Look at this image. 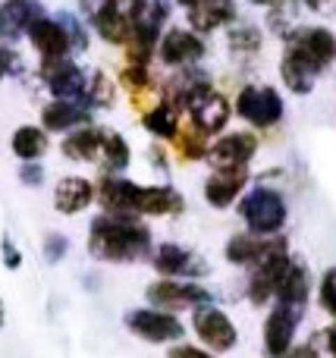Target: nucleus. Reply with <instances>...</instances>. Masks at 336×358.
Listing matches in <instances>:
<instances>
[{
    "label": "nucleus",
    "instance_id": "nucleus-1",
    "mask_svg": "<svg viewBox=\"0 0 336 358\" xmlns=\"http://www.w3.org/2000/svg\"><path fill=\"white\" fill-rule=\"evenodd\" d=\"M110 214H145V217H163V214H180L182 210V195L170 185H138L129 179L107 176L94 189Z\"/></svg>",
    "mask_w": 336,
    "mask_h": 358
},
{
    "label": "nucleus",
    "instance_id": "nucleus-2",
    "mask_svg": "<svg viewBox=\"0 0 336 358\" xmlns=\"http://www.w3.org/2000/svg\"><path fill=\"white\" fill-rule=\"evenodd\" d=\"M88 248L101 261H138L151 255V229L142 220L126 214H104L88 229Z\"/></svg>",
    "mask_w": 336,
    "mask_h": 358
},
{
    "label": "nucleus",
    "instance_id": "nucleus-3",
    "mask_svg": "<svg viewBox=\"0 0 336 358\" xmlns=\"http://www.w3.org/2000/svg\"><path fill=\"white\" fill-rule=\"evenodd\" d=\"M180 104L192 113V129H198L201 136L220 132L226 126V120H230V101L220 92H214L207 82H192L180 94Z\"/></svg>",
    "mask_w": 336,
    "mask_h": 358
},
{
    "label": "nucleus",
    "instance_id": "nucleus-4",
    "mask_svg": "<svg viewBox=\"0 0 336 358\" xmlns=\"http://www.w3.org/2000/svg\"><path fill=\"white\" fill-rule=\"evenodd\" d=\"M239 214L251 236H270L286 223V201L277 189H251L239 204Z\"/></svg>",
    "mask_w": 336,
    "mask_h": 358
},
{
    "label": "nucleus",
    "instance_id": "nucleus-5",
    "mask_svg": "<svg viewBox=\"0 0 336 358\" xmlns=\"http://www.w3.org/2000/svg\"><path fill=\"white\" fill-rule=\"evenodd\" d=\"M148 13V0H107L94 13V29L104 41L110 44H126L129 31L136 22H142Z\"/></svg>",
    "mask_w": 336,
    "mask_h": 358
},
{
    "label": "nucleus",
    "instance_id": "nucleus-6",
    "mask_svg": "<svg viewBox=\"0 0 336 358\" xmlns=\"http://www.w3.org/2000/svg\"><path fill=\"white\" fill-rule=\"evenodd\" d=\"M289 57H295L299 63H305L314 76L324 66H330L336 57V38L327 29H299L295 35H289Z\"/></svg>",
    "mask_w": 336,
    "mask_h": 358
},
{
    "label": "nucleus",
    "instance_id": "nucleus-7",
    "mask_svg": "<svg viewBox=\"0 0 336 358\" xmlns=\"http://www.w3.org/2000/svg\"><path fill=\"white\" fill-rule=\"evenodd\" d=\"M192 327H195V334H198L201 346H207L211 352H230L239 343L236 324L230 321L226 311L214 308V305H198V308H195Z\"/></svg>",
    "mask_w": 336,
    "mask_h": 358
},
{
    "label": "nucleus",
    "instance_id": "nucleus-8",
    "mask_svg": "<svg viewBox=\"0 0 336 358\" xmlns=\"http://www.w3.org/2000/svg\"><path fill=\"white\" fill-rule=\"evenodd\" d=\"M236 113L251 126H274L283 117V98L270 85H245L236 98Z\"/></svg>",
    "mask_w": 336,
    "mask_h": 358
},
{
    "label": "nucleus",
    "instance_id": "nucleus-9",
    "mask_svg": "<svg viewBox=\"0 0 336 358\" xmlns=\"http://www.w3.org/2000/svg\"><path fill=\"white\" fill-rule=\"evenodd\" d=\"M126 324L136 336L148 343H173L182 336V324L176 315L170 311H161V308H138V311H129L126 315Z\"/></svg>",
    "mask_w": 336,
    "mask_h": 358
},
{
    "label": "nucleus",
    "instance_id": "nucleus-10",
    "mask_svg": "<svg viewBox=\"0 0 336 358\" xmlns=\"http://www.w3.org/2000/svg\"><path fill=\"white\" fill-rule=\"evenodd\" d=\"M148 302L157 305L161 311L198 308V305L211 302V292L195 283H186V280H161V283L148 286Z\"/></svg>",
    "mask_w": 336,
    "mask_h": 358
},
{
    "label": "nucleus",
    "instance_id": "nucleus-11",
    "mask_svg": "<svg viewBox=\"0 0 336 358\" xmlns=\"http://www.w3.org/2000/svg\"><path fill=\"white\" fill-rule=\"evenodd\" d=\"M286 267H289L286 248H277V252H270L264 261H258L255 271H251V280H249L251 305H264V302H270V299H274V292H277V286H280Z\"/></svg>",
    "mask_w": 336,
    "mask_h": 358
},
{
    "label": "nucleus",
    "instance_id": "nucleus-12",
    "mask_svg": "<svg viewBox=\"0 0 336 358\" xmlns=\"http://www.w3.org/2000/svg\"><path fill=\"white\" fill-rule=\"evenodd\" d=\"M299 317H302V311L286 308V305H277V308L270 311L268 324H264V352L270 358H283L293 349Z\"/></svg>",
    "mask_w": 336,
    "mask_h": 358
},
{
    "label": "nucleus",
    "instance_id": "nucleus-13",
    "mask_svg": "<svg viewBox=\"0 0 336 358\" xmlns=\"http://www.w3.org/2000/svg\"><path fill=\"white\" fill-rule=\"evenodd\" d=\"M157 54L167 66H189V63H198L205 57V41L189 29H170L157 41Z\"/></svg>",
    "mask_w": 336,
    "mask_h": 358
},
{
    "label": "nucleus",
    "instance_id": "nucleus-14",
    "mask_svg": "<svg viewBox=\"0 0 336 358\" xmlns=\"http://www.w3.org/2000/svg\"><path fill=\"white\" fill-rule=\"evenodd\" d=\"M41 76L48 82L50 94H57V101H75L79 94H85V76L75 63H69L66 57L60 60H44Z\"/></svg>",
    "mask_w": 336,
    "mask_h": 358
},
{
    "label": "nucleus",
    "instance_id": "nucleus-15",
    "mask_svg": "<svg viewBox=\"0 0 336 358\" xmlns=\"http://www.w3.org/2000/svg\"><path fill=\"white\" fill-rule=\"evenodd\" d=\"M245 185H249V167H220L207 176L205 198L214 208H230Z\"/></svg>",
    "mask_w": 336,
    "mask_h": 358
},
{
    "label": "nucleus",
    "instance_id": "nucleus-16",
    "mask_svg": "<svg viewBox=\"0 0 336 358\" xmlns=\"http://www.w3.org/2000/svg\"><path fill=\"white\" fill-rule=\"evenodd\" d=\"M258 151V138L251 132H233V136H224L220 142H214V148L207 151L214 167H245V164L255 157Z\"/></svg>",
    "mask_w": 336,
    "mask_h": 358
},
{
    "label": "nucleus",
    "instance_id": "nucleus-17",
    "mask_svg": "<svg viewBox=\"0 0 336 358\" xmlns=\"http://www.w3.org/2000/svg\"><path fill=\"white\" fill-rule=\"evenodd\" d=\"M29 38L44 60H60V57H66L69 44H73L69 41V31L63 29L57 19H48V16L35 19V22L29 25Z\"/></svg>",
    "mask_w": 336,
    "mask_h": 358
},
{
    "label": "nucleus",
    "instance_id": "nucleus-18",
    "mask_svg": "<svg viewBox=\"0 0 336 358\" xmlns=\"http://www.w3.org/2000/svg\"><path fill=\"white\" fill-rule=\"evenodd\" d=\"M154 271L163 273L167 280H186V277H195V273H205V261H198L192 252L180 245H161L154 252Z\"/></svg>",
    "mask_w": 336,
    "mask_h": 358
},
{
    "label": "nucleus",
    "instance_id": "nucleus-19",
    "mask_svg": "<svg viewBox=\"0 0 336 358\" xmlns=\"http://www.w3.org/2000/svg\"><path fill=\"white\" fill-rule=\"evenodd\" d=\"M277 248H286L283 245V239H258V236L251 233H242V236H233L230 242H226V261H233V264H251L255 267L258 261H264L270 252H277Z\"/></svg>",
    "mask_w": 336,
    "mask_h": 358
},
{
    "label": "nucleus",
    "instance_id": "nucleus-20",
    "mask_svg": "<svg viewBox=\"0 0 336 358\" xmlns=\"http://www.w3.org/2000/svg\"><path fill=\"white\" fill-rule=\"evenodd\" d=\"M236 19V3L233 0H198V3L189 10V22H192L195 35H207V31L220 29V25L233 22Z\"/></svg>",
    "mask_w": 336,
    "mask_h": 358
},
{
    "label": "nucleus",
    "instance_id": "nucleus-21",
    "mask_svg": "<svg viewBox=\"0 0 336 358\" xmlns=\"http://www.w3.org/2000/svg\"><path fill=\"white\" fill-rule=\"evenodd\" d=\"M94 201V185L82 176H66L57 182L54 189V204L60 214H79Z\"/></svg>",
    "mask_w": 336,
    "mask_h": 358
},
{
    "label": "nucleus",
    "instance_id": "nucleus-22",
    "mask_svg": "<svg viewBox=\"0 0 336 358\" xmlns=\"http://www.w3.org/2000/svg\"><path fill=\"white\" fill-rule=\"evenodd\" d=\"M277 305H286V308H295V311H305V302H308V271L295 261H289L286 273H283L280 286L274 292Z\"/></svg>",
    "mask_w": 336,
    "mask_h": 358
},
{
    "label": "nucleus",
    "instance_id": "nucleus-23",
    "mask_svg": "<svg viewBox=\"0 0 336 358\" xmlns=\"http://www.w3.org/2000/svg\"><path fill=\"white\" fill-rule=\"evenodd\" d=\"M41 120H44V129H50V132H73L79 126H88L92 117L75 101H54V104L44 107Z\"/></svg>",
    "mask_w": 336,
    "mask_h": 358
},
{
    "label": "nucleus",
    "instance_id": "nucleus-24",
    "mask_svg": "<svg viewBox=\"0 0 336 358\" xmlns=\"http://www.w3.org/2000/svg\"><path fill=\"white\" fill-rule=\"evenodd\" d=\"M101 151V129L98 126H79V129L66 132L63 142V155L69 161H94Z\"/></svg>",
    "mask_w": 336,
    "mask_h": 358
},
{
    "label": "nucleus",
    "instance_id": "nucleus-25",
    "mask_svg": "<svg viewBox=\"0 0 336 358\" xmlns=\"http://www.w3.org/2000/svg\"><path fill=\"white\" fill-rule=\"evenodd\" d=\"M44 151H48V132L44 129H38V126H22V129H16V136H13V155H16L19 161H35Z\"/></svg>",
    "mask_w": 336,
    "mask_h": 358
},
{
    "label": "nucleus",
    "instance_id": "nucleus-26",
    "mask_svg": "<svg viewBox=\"0 0 336 358\" xmlns=\"http://www.w3.org/2000/svg\"><path fill=\"white\" fill-rule=\"evenodd\" d=\"M98 157L104 161V167L107 170H123V167H129V145H126V138L119 136V132H113V129H101V151H98Z\"/></svg>",
    "mask_w": 336,
    "mask_h": 358
},
{
    "label": "nucleus",
    "instance_id": "nucleus-27",
    "mask_svg": "<svg viewBox=\"0 0 336 358\" xmlns=\"http://www.w3.org/2000/svg\"><path fill=\"white\" fill-rule=\"evenodd\" d=\"M145 129L148 132H154V136H161V138H176V132H180V117H176V107L173 104H157L154 110H148L145 113Z\"/></svg>",
    "mask_w": 336,
    "mask_h": 358
},
{
    "label": "nucleus",
    "instance_id": "nucleus-28",
    "mask_svg": "<svg viewBox=\"0 0 336 358\" xmlns=\"http://www.w3.org/2000/svg\"><path fill=\"white\" fill-rule=\"evenodd\" d=\"M280 76H283V82H286L289 92H295V94H308L312 92V85H314V79H318L305 63H299L295 57H289V54H283Z\"/></svg>",
    "mask_w": 336,
    "mask_h": 358
},
{
    "label": "nucleus",
    "instance_id": "nucleus-29",
    "mask_svg": "<svg viewBox=\"0 0 336 358\" xmlns=\"http://www.w3.org/2000/svg\"><path fill=\"white\" fill-rule=\"evenodd\" d=\"M85 94H88V101H92L94 107H107V104H113V85H110V79H107L104 73L94 76L92 85L85 88Z\"/></svg>",
    "mask_w": 336,
    "mask_h": 358
},
{
    "label": "nucleus",
    "instance_id": "nucleus-30",
    "mask_svg": "<svg viewBox=\"0 0 336 358\" xmlns=\"http://www.w3.org/2000/svg\"><path fill=\"white\" fill-rule=\"evenodd\" d=\"M176 148H180V155H186V157H205V155H207L205 136H201L198 129H192V132H176Z\"/></svg>",
    "mask_w": 336,
    "mask_h": 358
},
{
    "label": "nucleus",
    "instance_id": "nucleus-31",
    "mask_svg": "<svg viewBox=\"0 0 336 358\" xmlns=\"http://www.w3.org/2000/svg\"><path fill=\"white\" fill-rule=\"evenodd\" d=\"M230 48L233 50H242V54H251V50L261 48V31L249 29V25H245V29H236L230 35Z\"/></svg>",
    "mask_w": 336,
    "mask_h": 358
},
{
    "label": "nucleus",
    "instance_id": "nucleus-32",
    "mask_svg": "<svg viewBox=\"0 0 336 358\" xmlns=\"http://www.w3.org/2000/svg\"><path fill=\"white\" fill-rule=\"evenodd\" d=\"M318 299H321V308L327 311V315L336 317V267L324 273V280H321V289H318Z\"/></svg>",
    "mask_w": 336,
    "mask_h": 358
},
{
    "label": "nucleus",
    "instance_id": "nucleus-33",
    "mask_svg": "<svg viewBox=\"0 0 336 358\" xmlns=\"http://www.w3.org/2000/svg\"><path fill=\"white\" fill-rule=\"evenodd\" d=\"M123 82L132 88V92H145V88L151 85V76L145 66H138V63H129V66H123Z\"/></svg>",
    "mask_w": 336,
    "mask_h": 358
},
{
    "label": "nucleus",
    "instance_id": "nucleus-34",
    "mask_svg": "<svg viewBox=\"0 0 336 358\" xmlns=\"http://www.w3.org/2000/svg\"><path fill=\"white\" fill-rule=\"evenodd\" d=\"M63 252H66V236H60V233L48 236V248H44V255H48L50 261H60Z\"/></svg>",
    "mask_w": 336,
    "mask_h": 358
},
{
    "label": "nucleus",
    "instance_id": "nucleus-35",
    "mask_svg": "<svg viewBox=\"0 0 336 358\" xmlns=\"http://www.w3.org/2000/svg\"><path fill=\"white\" fill-rule=\"evenodd\" d=\"M16 63H19L16 50H13V48H0V79H3V76H10L13 69H16Z\"/></svg>",
    "mask_w": 336,
    "mask_h": 358
},
{
    "label": "nucleus",
    "instance_id": "nucleus-36",
    "mask_svg": "<svg viewBox=\"0 0 336 358\" xmlns=\"http://www.w3.org/2000/svg\"><path fill=\"white\" fill-rule=\"evenodd\" d=\"M170 358H214V355L198 346H176V349H170Z\"/></svg>",
    "mask_w": 336,
    "mask_h": 358
},
{
    "label": "nucleus",
    "instance_id": "nucleus-37",
    "mask_svg": "<svg viewBox=\"0 0 336 358\" xmlns=\"http://www.w3.org/2000/svg\"><path fill=\"white\" fill-rule=\"evenodd\" d=\"M22 182H29V185H38L41 182V167H38V164H29V167H22Z\"/></svg>",
    "mask_w": 336,
    "mask_h": 358
},
{
    "label": "nucleus",
    "instance_id": "nucleus-38",
    "mask_svg": "<svg viewBox=\"0 0 336 358\" xmlns=\"http://www.w3.org/2000/svg\"><path fill=\"white\" fill-rule=\"evenodd\" d=\"M283 358H318V352H314V346H299V349H289Z\"/></svg>",
    "mask_w": 336,
    "mask_h": 358
},
{
    "label": "nucleus",
    "instance_id": "nucleus-39",
    "mask_svg": "<svg viewBox=\"0 0 336 358\" xmlns=\"http://www.w3.org/2000/svg\"><path fill=\"white\" fill-rule=\"evenodd\" d=\"M327 349H330V355L336 358V321L330 324V330H327Z\"/></svg>",
    "mask_w": 336,
    "mask_h": 358
},
{
    "label": "nucleus",
    "instance_id": "nucleus-40",
    "mask_svg": "<svg viewBox=\"0 0 336 358\" xmlns=\"http://www.w3.org/2000/svg\"><path fill=\"white\" fill-rule=\"evenodd\" d=\"M3 252H6V264H10V267H16V264H19V255L10 248V242H3Z\"/></svg>",
    "mask_w": 336,
    "mask_h": 358
},
{
    "label": "nucleus",
    "instance_id": "nucleus-41",
    "mask_svg": "<svg viewBox=\"0 0 336 358\" xmlns=\"http://www.w3.org/2000/svg\"><path fill=\"white\" fill-rule=\"evenodd\" d=\"M305 3H308V6H312V10H321V6H324V3H327V0H305Z\"/></svg>",
    "mask_w": 336,
    "mask_h": 358
},
{
    "label": "nucleus",
    "instance_id": "nucleus-42",
    "mask_svg": "<svg viewBox=\"0 0 336 358\" xmlns=\"http://www.w3.org/2000/svg\"><path fill=\"white\" fill-rule=\"evenodd\" d=\"M258 3H268V6H280V3H286V0H258Z\"/></svg>",
    "mask_w": 336,
    "mask_h": 358
},
{
    "label": "nucleus",
    "instance_id": "nucleus-43",
    "mask_svg": "<svg viewBox=\"0 0 336 358\" xmlns=\"http://www.w3.org/2000/svg\"><path fill=\"white\" fill-rule=\"evenodd\" d=\"M176 3H182V6H189V10H192V6L198 3V0H176Z\"/></svg>",
    "mask_w": 336,
    "mask_h": 358
},
{
    "label": "nucleus",
    "instance_id": "nucleus-44",
    "mask_svg": "<svg viewBox=\"0 0 336 358\" xmlns=\"http://www.w3.org/2000/svg\"><path fill=\"white\" fill-rule=\"evenodd\" d=\"M0 35H6V25H3V13H0Z\"/></svg>",
    "mask_w": 336,
    "mask_h": 358
},
{
    "label": "nucleus",
    "instance_id": "nucleus-45",
    "mask_svg": "<svg viewBox=\"0 0 336 358\" xmlns=\"http://www.w3.org/2000/svg\"><path fill=\"white\" fill-rule=\"evenodd\" d=\"M0 324H3V302H0Z\"/></svg>",
    "mask_w": 336,
    "mask_h": 358
}]
</instances>
